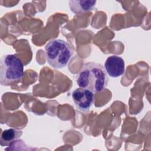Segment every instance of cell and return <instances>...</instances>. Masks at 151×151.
I'll return each mask as SVG.
<instances>
[{"label": "cell", "instance_id": "cell-5", "mask_svg": "<svg viewBox=\"0 0 151 151\" xmlns=\"http://www.w3.org/2000/svg\"><path fill=\"white\" fill-rule=\"evenodd\" d=\"M107 74L113 78L123 76L125 72V64L124 60L118 55L109 57L104 65Z\"/></svg>", "mask_w": 151, "mask_h": 151}, {"label": "cell", "instance_id": "cell-7", "mask_svg": "<svg viewBox=\"0 0 151 151\" xmlns=\"http://www.w3.org/2000/svg\"><path fill=\"white\" fill-rule=\"evenodd\" d=\"M22 134L21 130H18L13 128L4 130L1 136V145L10 146L14 142L19 139Z\"/></svg>", "mask_w": 151, "mask_h": 151}, {"label": "cell", "instance_id": "cell-6", "mask_svg": "<svg viewBox=\"0 0 151 151\" xmlns=\"http://www.w3.org/2000/svg\"><path fill=\"white\" fill-rule=\"evenodd\" d=\"M96 1H69L70 11L74 14L81 15L87 12L91 11L95 8Z\"/></svg>", "mask_w": 151, "mask_h": 151}, {"label": "cell", "instance_id": "cell-4", "mask_svg": "<svg viewBox=\"0 0 151 151\" xmlns=\"http://www.w3.org/2000/svg\"><path fill=\"white\" fill-rule=\"evenodd\" d=\"M76 107L83 112L88 111L94 101V94L91 91L83 88L75 89L71 94Z\"/></svg>", "mask_w": 151, "mask_h": 151}, {"label": "cell", "instance_id": "cell-1", "mask_svg": "<svg viewBox=\"0 0 151 151\" xmlns=\"http://www.w3.org/2000/svg\"><path fill=\"white\" fill-rule=\"evenodd\" d=\"M108 81V75L104 66L94 62L84 64L76 77V82L79 87L88 89L94 93L104 91Z\"/></svg>", "mask_w": 151, "mask_h": 151}, {"label": "cell", "instance_id": "cell-2", "mask_svg": "<svg viewBox=\"0 0 151 151\" xmlns=\"http://www.w3.org/2000/svg\"><path fill=\"white\" fill-rule=\"evenodd\" d=\"M45 51L49 65L57 69L65 67L74 54V51L71 45L61 39L50 41L45 47Z\"/></svg>", "mask_w": 151, "mask_h": 151}, {"label": "cell", "instance_id": "cell-3", "mask_svg": "<svg viewBox=\"0 0 151 151\" xmlns=\"http://www.w3.org/2000/svg\"><path fill=\"white\" fill-rule=\"evenodd\" d=\"M24 67L22 60L15 54H6L0 60V83L9 86L21 80L24 76Z\"/></svg>", "mask_w": 151, "mask_h": 151}]
</instances>
